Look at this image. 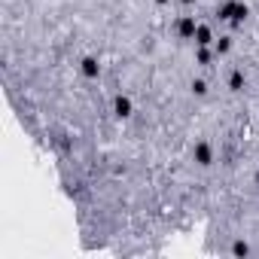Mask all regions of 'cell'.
Instances as JSON below:
<instances>
[{
    "label": "cell",
    "instance_id": "cell-7",
    "mask_svg": "<svg viewBox=\"0 0 259 259\" xmlns=\"http://www.w3.org/2000/svg\"><path fill=\"white\" fill-rule=\"evenodd\" d=\"M229 49H232V37H220V40L213 43V52H217V55H226Z\"/></svg>",
    "mask_w": 259,
    "mask_h": 259
},
{
    "label": "cell",
    "instance_id": "cell-10",
    "mask_svg": "<svg viewBox=\"0 0 259 259\" xmlns=\"http://www.w3.org/2000/svg\"><path fill=\"white\" fill-rule=\"evenodd\" d=\"M229 85H232L235 92H241V89H244V73H241V70H235V73L229 76Z\"/></svg>",
    "mask_w": 259,
    "mask_h": 259
},
{
    "label": "cell",
    "instance_id": "cell-4",
    "mask_svg": "<svg viewBox=\"0 0 259 259\" xmlns=\"http://www.w3.org/2000/svg\"><path fill=\"white\" fill-rule=\"evenodd\" d=\"M210 159H213L210 147H207V144H198V147H195V162H198V165H210Z\"/></svg>",
    "mask_w": 259,
    "mask_h": 259
},
{
    "label": "cell",
    "instance_id": "cell-14",
    "mask_svg": "<svg viewBox=\"0 0 259 259\" xmlns=\"http://www.w3.org/2000/svg\"><path fill=\"white\" fill-rule=\"evenodd\" d=\"M156 4H168V0H156Z\"/></svg>",
    "mask_w": 259,
    "mask_h": 259
},
{
    "label": "cell",
    "instance_id": "cell-5",
    "mask_svg": "<svg viewBox=\"0 0 259 259\" xmlns=\"http://www.w3.org/2000/svg\"><path fill=\"white\" fill-rule=\"evenodd\" d=\"M235 7H238V0H226V4H220L217 16H220V19H226V22H232V16H235Z\"/></svg>",
    "mask_w": 259,
    "mask_h": 259
},
{
    "label": "cell",
    "instance_id": "cell-15",
    "mask_svg": "<svg viewBox=\"0 0 259 259\" xmlns=\"http://www.w3.org/2000/svg\"><path fill=\"white\" fill-rule=\"evenodd\" d=\"M183 4H195V0H183Z\"/></svg>",
    "mask_w": 259,
    "mask_h": 259
},
{
    "label": "cell",
    "instance_id": "cell-2",
    "mask_svg": "<svg viewBox=\"0 0 259 259\" xmlns=\"http://www.w3.org/2000/svg\"><path fill=\"white\" fill-rule=\"evenodd\" d=\"M192 40H195L198 46H210V43H213V34H210V28H207V25H198Z\"/></svg>",
    "mask_w": 259,
    "mask_h": 259
},
{
    "label": "cell",
    "instance_id": "cell-6",
    "mask_svg": "<svg viewBox=\"0 0 259 259\" xmlns=\"http://www.w3.org/2000/svg\"><path fill=\"white\" fill-rule=\"evenodd\" d=\"M82 73H85V76H98V73H101V64H98L95 58H82Z\"/></svg>",
    "mask_w": 259,
    "mask_h": 259
},
{
    "label": "cell",
    "instance_id": "cell-3",
    "mask_svg": "<svg viewBox=\"0 0 259 259\" xmlns=\"http://www.w3.org/2000/svg\"><path fill=\"white\" fill-rule=\"evenodd\" d=\"M113 110H116V116L119 119H125V116H132V101H128V98H116V104H113Z\"/></svg>",
    "mask_w": 259,
    "mask_h": 259
},
{
    "label": "cell",
    "instance_id": "cell-8",
    "mask_svg": "<svg viewBox=\"0 0 259 259\" xmlns=\"http://www.w3.org/2000/svg\"><path fill=\"white\" fill-rule=\"evenodd\" d=\"M247 16H250V10H247L244 4H238V7H235V16H232V25H241Z\"/></svg>",
    "mask_w": 259,
    "mask_h": 259
},
{
    "label": "cell",
    "instance_id": "cell-13",
    "mask_svg": "<svg viewBox=\"0 0 259 259\" xmlns=\"http://www.w3.org/2000/svg\"><path fill=\"white\" fill-rule=\"evenodd\" d=\"M256 186H259V171H256Z\"/></svg>",
    "mask_w": 259,
    "mask_h": 259
},
{
    "label": "cell",
    "instance_id": "cell-1",
    "mask_svg": "<svg viewBox=\"0 0 259 259\" xmlns=\"http://www.w3.org/2000/svg\"><path fill=\"white\" fill-rule=\"evenodd\" d=\"M195 28H198V25H195V19H189V16H183V19L177 22V34H180L183 40H192V37H195Z\"/></svg>",
    "mask_w": 259,
    "mask_h": 259
},
{
    "label": "cell",
    "instance_id": "cell-11",
    "mask_svg": "<svg viewBox=\"0 0 259 259\" xmlns=\"http://www.w3.org/2000/svg\"><path fill=\"white\" fill-rule=\"evenodd\" d=\"M232 253H235V256H247V253H250V247H247L244 241H235V244H232Z\"/></svg>",
    "mask_w": 259,
    "mask_h": 259
},
{
    "label": "cell",
    "instance_id": "cell-9",
    "mask_svg": "<svg viewBox=\"0 0 259 259\" xmlns=\"http://www.w3.org/2000/svg\"><path fill=\"white\" fill-rule=\"evenodd\" d=\"M210 58H213V55H210V49H207V46H198L195 61H198V64H210Z\"/></svg>",
    "mask_w": 259,
    "mask_h": 259
},
{
    "label": "cell",
    "instance_id": "cell-12",
    "mask_svg": "<svg viewBox=\"0 0 259 259\" xmlns=\"http://www.w3.org/2000/svg\"><path fill=\"white\" fill-rule=\"evenodd\" d=\"M192 92H195V95H207V82H204V79H195V82H192Z\"/></svg>",
    "mask_w": 259,
    "mask_h": 259
}]
</instances>
